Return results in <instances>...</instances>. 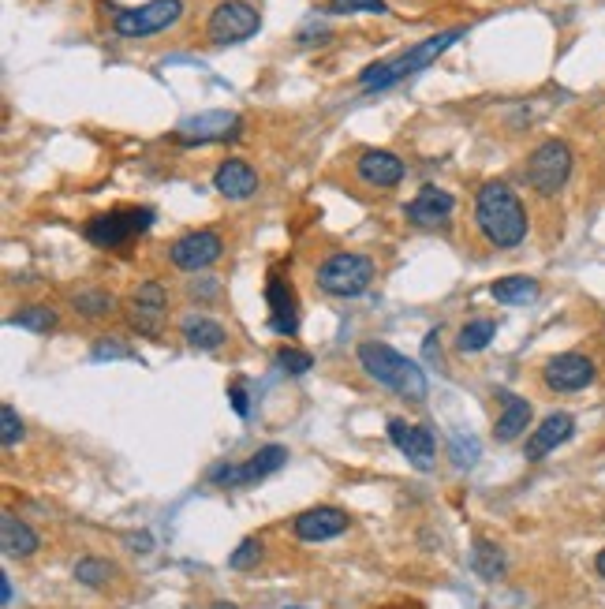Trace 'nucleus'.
<instances>
[{"label": "nucleus", "instance_id": "1", "mask_svg": "<svg viewBox=\"0 0 605 609\" xmlns=\"http://www.w3.org/2000/svg\"><path fill=\"white\" fill-rule=\"evenodd\" d=\"M475 221H479L482 236L493 243V247H520L523 236H527V210L523 202L516 199V191L501 180H493L479 191V202H475Z\"/></svg>", "mask_w": 605, "mask_h": 609}, {"label": "nucleus", "instance_id": "2", "mask_svg": "<svg viewBox=\"0 0 605 609\" xmlns=\"http://www.w3.org/2000/svg\"><path fill=\"white\" fill-rule=\"evenodd\" d=\"M460 38H464V27L441 30V34H434V38H426V42L404 49L400 57L385 60V64H374V68H366L363 75H359V86H363V90H385V86L400 83V79H408V75H415V71L430 68V64H434L445 49H452Z\"/></svg>", "mask_w": 605, "mask_h": 609}, {"label": "nucleus", "instance_id": "3", "mask_svg": "<svg viewBox=\"0 0 605 609\" xmlns=\"http://www.w3.org/2000/svg\"><path fill=\"white\" fill-rule=\"evenodd\" d=\"M359 363H363V370L374 378V382L396 389L400 397H408V400L426 397L423 367H415L408 355H400L396 348H389V344H378V340L359 344Z\"/></svg>", "mask_w": 605, "mask_h": 609}, {"label": "nucleus", "instance_id": "4", "mask_svg": "<svg viewBox=\"0 0 605 609\" xmlns=\"http://www.w3.org/2000/svg\"><path fill=\"white\" fill-rule=\"evenodd\" d=\"M374 281V262L366 255H352V251H340V255L325 258L322 266H318V288L329 292V296H359L366 292Z\"/></svg>", "mask_w": 605, "mask_h": 609}, {"label": "nucleus", "instance_id": "5", "mask_svg": "<svg viewBox=\"0 0 605 609\" xmlns=\"http://www.w3.org/2000/svg\"><path fill=\"white\" fill-rule=\"evenodd\" d=\"M572 176V146L561 139H546L527 157V184L538 195H557Z\"/></svg>", "mask_w": 605, "mask_h": 609}, {"label": "nucleus", "instance_id": "6", "mask_svg": "<svg viewBox=\"0 0 605 609\" xmlns=\"http://www.w3.org/2000/svg\"><path fill=\"white\" fill-rule=\"evenodd\" d=\"M183 15V0H150L139 8H124L113 15V27L120 38H146L157 30H169Z\"/></svg>", "mask_w": 605, "mask_h": 609}, {"label": "nucleus", "instance_id": "7", "mask_svg": "<svg viewBox=\"0 0 605 609\" xmlns=\"http://www.w3.org/2000/svg\"><path fill=\"white\" fill-rule=\"evenodd\" d=\"M262 27V15L258 8H251L247 0H225V4H217L210 15V38L213 45H240L247 38H254Z\"/></svg>", "mask_w": 605, "mask_h": 609}, {"label": "nucleus", "instance_id": "8", "mask_svg": "<svg viewBox=\"0 0 605 609\" xmlns=\"http://www.w3.org/2000/svg\"><path fill=\"white\" fill-rule=\"evenodd\" d=\"M154 225V210H113V213H98L90 225H86V240L94 247H120L131 236H139Z\"/></svg>", "mask_w": 605, "mask_h": 609}, {"label": "nucleus", "instance_id": "9", "mask_svg": "<svg viewBox=\"0 0 605 609\" xmlns=\"http://www.w3.org/2000/svg\"><path fill=\"white\" fill-rule=\"evenodd\" d=\"M288 464V449L284 445H266L247 460V464H221L210 471V479L217 486H251V482L266 479L273 471H281Z\"/></svg>", "mask_w": 605, "mask_h": 609}, {"label": "nucleus", "instance_id": "10", "mask_svg": "<svg viewBox=\"0 0 605 609\" xmlns=\"http://www.w3.org/2000/svg\"><path fill=\"white\" fill-rule=\"evenodd\" d=\"M240 131V116L236 113H225V109H213V113H198V116H187L172 139L183 142V146H206V142H221V139H232Z\"/></svg>", "mask_w": 605, "mask_h": 609}, {"label": "nucleus", "instance_id": "11", "mask_svg": "<svg viewBox=\"0 0 605 609\" xmlns=\"http://www.w3.org/2000/svg\"><path fill=\"white\" fill-rule=\"evenodd\" d=\"M165 314H169V292L157 281H146L135 288V296L127 303V318L131 326L146 333V337H157L161 326H165Z\"/></svg>", "mask_w": 605, "mask_h": 609}, {"label": "nucleus", "instance_id": "12", "mask_svg": "<svg viewBox=\"0 0 605 609\" xmlns=\"http://www.w3.org/2000/svg\"><path fill=\"white\" fill-rule=\"evenodd\" d=\"M221 236L217 232H187L183 240L172 243V266H180L187 273H198L206 270L210 262L221 258Z\"/></svg>", "mask_w": 605, "mask_h": 609}, {"label": "nucleus", "instance_id": "13", "mask_svg": "<svg viewBox=\"0 0 605 609\" xmlns=\"http://www.w3.org/2000/svg\"><path fill=\"white\" fill-rule=\"evenodd\" d=\"M594 382V363L579 352H564L546 363V385L553 393H576Z\"/></svg>", "mask_w": 605, "mask_h": 609}, {"label": "nucleus", "instance_id": "14", "mask_svg": "<svg viewBox=\"0 0 605 609\" xmlns=\"http://www.w3.org/2000/svg\"><path fill=\"white\" fill-rule=\"evenodd\" d=\"M389 441H393L396 449L408 456L419 471L434 468L437 445H434V434H430L426 426H411L404 423V419H393V423H389Z\"/></svg>", "mask_w": 605, "mask_h": 609}, {"label": "nucleus", "instance_id": "15", "mask_svg": "<svg viewBox=\"0 0 605 609\" xmlns=\"http://www.w3.org/2000/svg\"><path fill=\"white\" fill-rule=\"evenodd\" d=\"M266 303H269V326L281 337H292L299 329V307H296V292L284 277H269L266 284Z\"/></svg>", "mask_w": 605, "mask_h": 609}, {"label": "nucleus", "instance_id": "16", "mask_svg": "<svg viewBox=\"0 0 605 609\" xmlns=\"http://www.w3.org/2000/svg\"><path fill=\"white\" fill-rule=\"evenodd\" d=\"M452 210H456V202H452L449 191H437V187H423L415 199L408 202V221L419 228H437L445 225L452 217Z\"/></svg>", "mask_w": 605, "mask_h": 609}, {"label": "nucleus", "instance_id": "17", "mask_svg": "<svg viewBox=\"0 0 605 609\" xmlns=\"http://www.w3.org/2000/svg\"><path fill=\"white\" fill-rule=\"evenodd\" d=\"M572 430H576V419L572 415H564V411H553L542 419V426H535V434L527 441V460H542L546 453H553L557 445L572 438Z\"/></svg>", "mask_w": 605, "mask_h": 609}, {"label": "nucleus", "instance_id": "18", "mask_svg": "<svg viewBox=\"0 0 605 609\" xmlns=\"http://www.w3.org/2000/svg\"><path fill=\"white\" fill-rule=\"evenodd\" d=\"M348 531V516L340 509H310L296 516V535L303 542H325Z\"/></svg>", "mask_w": 605, "mask_h": 609}, {"label": "nucleus", "instance_id": "19", "mask_svg": "<svg viewBox=\"0 0 605 609\" xmlns=\"http://www.w3.org/2000/svg\"><path fill=\"white\" fill-rule=\"evenodd\" d=\"M359 180L370 187H396L404 180V161L389 150H366L359 157Z\"/></svg>", "mask_w": 605, "mask_h": 609}, {"label": "nucleus", "instance_id": "20", "mask_svg": "<svg viewBox=\"0 0 605 609\" xmlns=\"http://www.w3.org/2000/svg\"><path fill=\"white\" fill-rule=\"evenodd\" d=\"M213 187L225 195V199H251L258 191V172L247 161H225L213 172Z\"/></svg>", "mask_w": 605, "mask_h": 609}, {"label": "nucleus", "instance_id": "21", "mask_svg": "<svg viewBox=\"0 0 605 609\" xmlns=\"http://www.w3.org/2000/svg\"><path fill=\"white\" fill-rule=\"evenodd\" d=\"M0 546H4L8 557H30V553L38 550V535L15 512H4L0 516Z\"/></svg>", "mask_w": 605, "mask_h": 609}, {"label": "nucleus", "instance_id": "22", "mask_svg": "<svg viewBox=\"0 0 605 609\" xmlns=\"http://www.w3.org/2000/svg\"><path fill=\"white\" fill-rule=\"evenodd\" d=\"M501 404H505V411H501V419L493 426V434H497V441H516L531 426V404L523 397H512V393H505Z\"/></svg>", "mask_w": 605, "mask_h": 609}, {"label": "nucleus", "instance_id": "23", "mask_svg": "<svg viewBox=\"0 0 605 609\" xmlns=\"http://www.w3.org/2000/svg\"><path fill=\"white\" fill-rule=\"evenodd\" d=\"M183 337H187V344L198 348V352H213V348L225 344L228 333L225 326L213 322V318H187V322H183Z\"/></svg>", "mask_w": 605, "mask_h": 609}, {"label": "nucleus", "instance_id": "24", "mask_svg": "<svg viewBox=\"0 0 605 609\" xmlns=\"http://www.w3.org/2000/svg\"><path fill=\"white\" fill-rule=\"evenodd\" d=\"M490 296L497 303H505V307H523V303H531L538 296V281L535 277H505V281L493 284Z\"/></svg>", "mask_w": 605, "mask_h": 609}, {"label": "nucleus", "instance_id": "25", "mask_svg": "<svg viewBox=\"0 0 605 609\" xmlns=\"http://www.w3.org/2000/svg\"><path fill=\"white\" fill-rule=\"evenodd\" d=\"M471 568H475V576H482V580H497V576L505 572V553L497 550L493 542L479 539L475 550H471Z\"/></svg>", "mask_w": 605, "mask_h": 609}, {"label": "nucleus", "instance_id": "26", "mask_svg": "<svg viewBox=\"0 0 605 609\" xmlns=\"http://www.w3.org/2000/svg\"><path fill=\"white\" fill-rule=\"evenodd\" d=\"M493 337H497V322L493 318H475V322H467L460 329L456 344H460V352H482V348H490Z\"/></svg>", "mask_w": 605, "mask_h": 609}, {"label": "nucleus", "instance_id": "27", "mask_svg": "<svg viewBox=\"0 0 605 609\" xmlns=\"http://www.w3.org/2000/svg\"><path fill=\"white\" fill-rule=\"evenodd\" d=\"M8 326L30 329V333H49V329L57 326V314L49 311V307H27V311L12 314Z\"/></svg>", "mask_w": 605, "mask_h": 609}, {"label": "nucleus", "instance_id": "28", "mask_svg": "<svg viewBox=\"0 0 605 609\" xmlns=\"http://www.w3.org/2000/svg\"><path fill=\"white\" fill-rule=\"evenodd\" d=\"M109 576H113V565L101 561V557H83L75 565V580L86 583V587H101V583H109Z\"/></svg>", "mask_w": 605, "mask_h": 609}, {"label": "nucleus", "instance_id": "29", "mask_svg": "<svg viewBox=\"0 0 605 609\" xmlns=\"http://www.w3.org/2000/svg\"><path fill=\"white\" fill-rule=\"evenodd\" d=\"M75 311L86 314V318H101V314L113 311V296L109 292H79L75 296Z\"/></svg>", "mask_w": 605, "mask_h": 609}, {"label": "nucleus", "instance_id": "30", "mask_svg": "<svg viewBox=\"0 0 605 609\" xmlns=\"http://www.w3.org/2000/svg\"><path fill=\"white\" fill-rule=\"evenodd\" d=\"M329 15H359V12H389L385 0H325Z\"/></svg>", "mask_w": 605, "mask_h": 609}, {"label": "nucleus", "instance_id": "31", "mask_svg": "<svg viewBox=\"0 0 605 609\" xmlns=\"http://www.w3.org/2000/svg\"><path fill=\"white\" fill-rule=\"evenodd\" d=\"M277 367L284 374H307L314 367V359H310V352H299L292 344H284V348H277Z\"/></svg>", "mask_w": 605, "mask_h": 609}, {"label": "nucleus", "instance_id": "32", "mask_svg": "<svg viewBox=\"0 0 605 609\" xmlns=\"http://www.w3.org/2000/svg\"><path fill=\"white\" fill-rule=\"evenodd\" d=\"M258 557H262V542L243 539L240 546L232 550V557H228V568H236V572H243V568H254V565H258Z\"/></svg>", "mask_w": 605, "mask_h": 609}, {"label": "nucleus", "instance_id": "33", "mask_svg": "<svg viewBox=\"0 0 605 609\" xmlns=\"http://www.w3.org/2000/svg\"><path fill=\"white\" fill-rule=\"evenodd\" d=\"M0 419H4V434H0V441H4V449H12V445H19V438H23V423H19V415H15L12 404L0 408Z\"/></svg>", "mask_w": 605, "mask_h": 609}, {"label": "nucleus", "instance_id": "34", "mask_svg": "<svg viewBox=\"0 0 605 609\" xmlns=\"http://www.w3.org/2000/svg\"><path fill=\"white\" fill-rule=\"evenodd\" d=\"M452 456H456V464H460V468H471V464L479 460V445H475V441H467L464 445V438L456 434V438H452Z\"/></svg>", "mask_w": 605, "mask_h": 609}, {"label": "nucleus", "instance_id": "35", "mask_svg": "<svg viewBox=\"0 0 605 609\" xmlns=\"http://www.w3.org/2000/svg\"><path fill=\"white\" fill-rule=\"evenodd\" d=\"M94 359H131V352L120 348V344H98V348H94Z\"/></svg>", "mask_w": 605, "mask_h": 609}, {"label": "nucleus", "instance_id": "36", "mask_svg": "<svg viewBox=\"0 0 605 609\" xmlns=\"http://www.w3.org/2000/svg\"><path fill=\"white\" fill-rule=\"evenodd\" d=\"M232 408H236V415H247V393H243V385H232Z\"/></svg>", "mask_w": 605, "mask_h": 609}, {"label": "nucleus", "instance_id": "37", "mask_svg": "<svg viewBox=\"0 0 605 609\" xmlns=\"http://www.w3.org/2000/svg\"><path fill=\"white\" fill-rule=\"evenodd\" d=\"M423 352H426V359H430V363H434V359H441V348H437V333H430V337H426Z\"/></svg>", "mask_w": 605, "mask_h": 609}, {"label": "nucleus", "instance_id": "38", "mask_svg": "<svg viewBox=\"0 0 605 609\" xmlns=\"http://www.w3.org/2000/svg\"><path fill=\"white\" fill-rule=\"evenodd\" d=\"M0 598H4V606H12V583H8V576H0Z\"/></svg>", "mask_w": 605, "mask_h": 609}, {"label": "nucleus", "instance_id": "39", "mask_svg": "<svg viewBox=\"0 0 605 609\" xmlns=\"http://www.w3.org/2000/svg\"><path fill=\"white\" fill-rule=\"evenodd\" d=\"M594 568H598V576H605V550L594 557Z\"/></svg>", "mask_w": 605, "mask_h": 609}, {"label": "nucleus", "instance_id": "40", "mask_svg": "<svg viewBox=\"0 0 605 609\" xmlns=\"http://www.w3.org/2000/svg\"><path fill=\"white\" fill-rule=\"evenodd\" d=\"M210 609H240V606H232V602H213Z\"/></svg>", "mask_w": 605, "mask_h": 609}]
</instances>
